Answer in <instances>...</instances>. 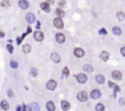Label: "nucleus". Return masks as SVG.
Instances as JSON below:
<instances>
[{
  "label": "nucleus",
  "instance_id": "f257e3e1",
  "mask_svg": "<svg viewBox=\"0 0 125 111\" xmlns=\"http://www.w3.org/2000/svg\"><path fill=\"white\" fill-rule=\"evenodd\" d=\"M76 80L79 81L80 84H85V83H87L88 78H87V75H86L85 73H80V74H77V75H76Z\"/></svg>",
  "mask_w": 125,
  "mask_h": 111
},
{
  "label": "nucleus",
  "instance_id": "f03ea898",
  "mask_svg": "<svg viewBox=\"0 0 125 111\" xmlns=\"http://www.w3.org/2000/svg\"><path fill=\"white\" fill-rule=\"evenodd\" d=\"M87 99H88V95H87L86 91L82 90V91H80V93L77 94V100H79V101H81V102H86Z\"/></svg>",
  "mask_w": 125,
  "mask_h": 111
},
{
  "label": "nucleus",
  "instance_id": "7ed1b4c3",
  "mask_svg": "<svg viewBox=\"0 0 125 111\" xmlns=\"http://www.w3.org/2000/svg\"><path fill=\"white\" fill-rule=\"evenodd\" d=\"M33 38L37 42H42L44 40V35H43L42 31H36V32H33Z\"/></svg>",
  "mask_w": 125,
  "mask_h": 111
},
{
  "label": "nucleus",
  "instance_id": "20e7f679",
  "mask_svg": "<svg viewBox=\"0 0 125 111\" xmlns=\"http://www.w3.org/2000/svg\"><path fill=\"white\" fill-rule=\"evenodd\" d=\"M53 25H54V27H56V28H63V27H64V22H63L61 19L55 17V19L53 20Z\"/></svg>",
  "mask_w": 125,
  "mask_h": 111
},
{
  "label": "nucleus",
  "instance_id": "39448f33",
  "mask_svg": "<svg viewBox=\"0 0 125 111\" xmlns=\"http://www.w3.org/2000/svg\"><path fill=\"white\" fill-rule=\"evenodd\" d=\"M47 89L48 90H54V89H56V81L54 79H50L49 81H47Z\"/></svg>",
  "mask_w": 125,
  "mask_h": 111
},
{
  "label": "nucleus",
  "instance_id": "423d86ee",
  "mask_svg": "<svg viewBox=\"0 0 125 111\" xmlns=\"http://www.w3.org/2000/svg\"><path fill=\"white\" fill-rule=\"evenodd\" d=\"M74 54H75L77 58H82V57L85 56V51H83L82 48L77 47V48H75V49H74Z\"/></svg>",
  "mask_w": 125,
  "mask_h": 111
},
{
  "label": "nucleus",
  "instance_id": "0eeeda50",
  "mask_svg": "<svg viewBox=\"0 0 125 111\" xmlns=\"http://www.w3.org/2000/svg\"><path fill=\"white\" fill-rule=\"evenodd\" d=\"M55 41H56L58 43H64V42H65V35L61 33V32L56 33V35H55Z\"/></svg>",
  "mask_w": 125,
  "mask_h": 111
},
{
  "label": "nucleus",
  "instance_id": "6e6552de",
  "mask_svg": "<svg viewBox=\"0 0 125 111\" xmlns=\"http://www.w3.org/2000/svg\"><path fill=\"white\" fill-rule=\"evenodd\" d=\"M91 98H92L93 100L101 98V90H99V89H93V90L91 91Z\"/></svg>",
  "mask_w": 125,
  "mask_h": 111
},
{
  "label": "nucleus",
  "instance_id": "1a4fd4ad",
  "mask_svg": "<svg viewBox=\"0 0 125 111\" xmlns=\"http://www.w3.org/2000/svg\"><path fill=\"white\" fill-rule=\"evenodd\" d=\"M19 6L21 7V9H23V10H27L29 7V3L27 1V0H20V1H19Z\"/></svg>",
  "mask_w": 125,
  "mask_h": 111
},
{
  "label": "nucleus",
  "instance_id": "9d476101",
  "mask_svg": "<svg viewBox=\"0 0 125 111\" xmlns=\"http://www.w3.org/2000/svg\"><path fill=\"white\" fill-rule=\"evenodd\" d=\"M112 78L119 81V80H121L123 75H121V73H120L119 70H114V72H112Z\"/></svg>",
  "mask_w": 125,
  "mask_h": 111
},
{
  "label": "nucleus",
  "instance_id": "9b49d317",
  "mask_svg": "<svg viewBox=\"0 0 125 111\" xmlns=\"http://www.w3.org/2000/svg\"><path fill=\"white\" fill-rule=\"evenodd\" d=\"M50 58H51V61H53L54 63H60V61H61V58H60V56H59L58 53H51L50 54Z\"/></svg>",
  "mask_w": 125,
  "mask_h": 111
},
{
  "label": "nucleus",
  "instance_id": "f8f14e48",
  "mask_svg": "<svg viewBox=\"0 0 125 111\" xmlns=\"http://www.w3.org/2000/svg\"><path fill=\"white\" fill-rule=\"evenodd\" d=\"M99 58L102 59L103 62H107L108 59H109V53H108L107 51H102V52H101V54H99Z\"/></svg>",
  "mask_w": 125,
  "mask_h": 111
},
{
  "label": "nucleus",
  "instance_id": "ddd939ff",
  "mask_svg": "<svg viewBox=\"0 0 125 111\" xmlns=\"http://www.w3.org/2000/svg\"><path fill=\"white\" fill-rule=\"evenodd\" d=\"M94 80L97 81L98 84H103L106 81V78H104V75H102V74H97V75L94 77Z\"/></svg>",
  "mask_w": 125,
  "mask_h": 111
},
{
  "label": "nucleus",
  "instance_id": "4468645a",
  "mask_svg": "<svg viewBox=\"0 0 125 111\" xmlns=\"http://www.w3.org/2000/svg\"><path fill=\"white\" fill-rule=\"evenodd\" d=\"M26 21L28 24H33V22H36V16L33 14H27L26 15Z\"/></svg>",
  "mask_w": 125,
  "mask_h": 111
},
{
  "label": "nucleus",
  "instance_id": "2eb2a0df",
  "mask_svg": "<svg viewBox=\"0 0 125 111\" xmlns=\"http://www.w3.org/2000/svg\"><path fill=\"white\" fill-rule=\"evenodd\" d=\"M46 107H47V111H55V104L53 101H48L46 104Z\"/></svg>",
  "mask_w": 125,
  "mask_h": 111
},
{
  "label": "nucleus",
  "instance_id": "dca6fc26",
  "mask_svg": "<svg viewBox=\"0 0 125 111\" xmlns=\"http://www.w3.org/2000/svg\"><path fill=\"white\" fill-rule=\"evenodd\" d=\"M41 9L44 11V12H49L50 11V5L48 3H42L41 4Z\"/></svg>",
  "mask_w": 125,
  "mask_h": 111
},
{
  "label": "nucleus",
  "instance_id": "f3484780",
  "mask_svg": "<svg viewBox=\"0 0 125 111\" xmlns=\"http://www.w3.org/2000/svg\"><path fill=\"white\" fill-rule=\"evenodd\" d=\"M0 106H1V109L4 111H7V110L10 109V105H9V102H7L6 100H3L1 102H0Z\"/></svg>",
  "mask_w": 125,
  "mask_h": 111
},
{
  "label": "nucleus",
  "instance_id": "a211bd4d",
  "mask_svg": "<svg viewBox=\"0 0 125 111\" xmlns=\"http://www.w3.org/2000/svg\"><path fill=\"white\" fill-rule=\"evenodd\" d=\"M55 14H56V17H59V19H63L65 16V12H64L63 9H56L55 10Z\"/></svg>",
  "mask_w": 125,
  "mask_h": 111
},
{
  "label": "nucleus",
  "instance_id": "6ab92c4d",
  "mask_svg": "<svg viewBox=\"0 0 125 111\" xmlns=\"http://www.w3.org/2000/svg\"><path fill=\"white\" fill-rule=\"evenodd\" d=\"M61 109H63L64 111H68V110L70 109V104H69L68 101L63 100V101H61Z\"/></svg>",
  "mask_w": 125,
  "mask_h": 111
},
{
  "label": "nucleus",
  "instance_id": "aec40b11",
  "mask_svg": "<svg viewBox=\"0 0 125 111\" xmlns=\"http://www.w3.org/2000/svg\"><path fill=\"white\" fill-rule=\"evenodd\" d=\"M83 70L87 72V73H91V72H93V67L91 64H85L83 65Z\"/></svg>",
  "mask_w": 125,
  "mask_h": 111
},
{
  "label": "nucleus",
  "instance_id": "412c9836",
  "mask_svg": "<svg viewBox=\"0 0 125 111\" xmlns=\"http://www.w3.org/2000/svg\"><path fill=\"white\" fill-rule=\"evenodd\" d=\"M39 110H41V107H39V105H38V104L33 102L32 105H31V111H39Z\"/></svg>",
  "mask_w": 125,
  "mask_h": 111
},
{
  "label": "nucleus",
  "instance_id": "4be33fe9",
  "mask_svg": "<svg viewBox=\"0 0 125 111\" xmlns=\"http://www.w3.org/2000/svg\"><path fill=\"white\" fill-rule=\"evenodd\" d=\"M22 51H23L25 53H29V52H31V46H29V44H23Z\"/></svg>",
  "mask_w": 125,
  "mask_h": 111
},
{
  "label": "nucleus",
  "instance_id": "5701e85b",
  "mask_svg": "<svg viewBox=\"0 0 125 111\" xmlns=\"http://www.w3.org/2000/svg\"><path fill=\"white\" fill-rule=\"evenodd\" d=\"M113 33L116 35V36H120V35H121V30H120V27H113Z\"/></svg>",
  "mask_w": 125,
  "mask_h": 111
},
{
  "label": "nucleus",
  "instance_id": "b1692460",
  "mask_svg": "<svg viewBox=\"0 0 125 111\" xmlns=\"http://www.w3.org/2000/svg\"><path fill=\"white\" fill-rule=\"evenodd\" d=\"M104 105H103V104H97V105H96V111H104Z\"/></svg>",
  "mask_w": 125,
  "mask_h": 111
},
{
  "label": "nucleus",
  "instance_id": "393cba45",
  "mask_svg": "<svg viewBox=\"0 0 125 111\" xmlns=\"http://www.w3.org/2000/svg\"><path fill=\"white\" fill-rule=\"evenodd\" d=\"M124 19H125V16H124V14L120 11V12H118V20L119 21H124Z\"/></svg>",
  "mask_w": 125,
  "mask_h": 111
},
{
  "label": "nucleus",
  "instance_id": "a878e982",
  "mask_svg": "<svg viewBox=\"0 0 125 111\" xmlns=\"http://www.w3.org/2000/svg\"><path fill=\"white\" fill-rule=\"evenodd\" d=\"M1 5L4 6V7H9L10 6V1H9V0H3V1H1Z\"/></svg>",
  "mask_w": 125,
  "mask_h": 111
},
{
  "label": "nucleus",
  "instance_id": "bb28decb",
  "mask_svg": "<svg viewBox=\"0 0 125 111\" xmlns=\"http://www.w3.org/2000/svg\"><path fill=\"white\" fill-rule=\"evenodd\" d=\"M10 65H11V68H17V67H19V63H17L16 61H11V62H10Z\"/></svg>",
  "mask_w": 125,
  "mask_h": 111
},
{
  "label": "nucleus",
  "instance_id": "cd10ccee",
  "mask_svg": "<svg viewBox=\"0 0 125 111\" xmlns=\"http://www.w3.org/2000/svg\"><path fill=\"white\" fill-rule=\"evenodd\" d=\"M37 74H38L37 69H36V68H32V69H31V75H32V77H37Z\"/></svg>",
  "mask_w": 125,
  "mask_h": 111
},
{
  "label": "nucleus",
  "instance_id": "c85d7f7f",
  "mask_svg": "<svg viewBox=\"0 0 125 111\" xmlns=\"http://www.w3.org/2000/svg\"><path fill=\"white\" fill-rule=\"evenodd\" d=\"M6 48H7V51H9V53H14V48H12V46H11L10 43L6 46Z\"/></svg>",
  "mask_w": 125,
  "mask_h": 111
},
{
  "label": "nucleus",
  "instance_id": "c756f323",
  "mask_svg": "<svg viewBox=\"0 0 125 111\" xmlns=\"http://www.w3.org/2000/svg\"><path fill=\"white\" fill-rule=\"evenodd\" d=\"M63 74H64V75H69V74H70V72H69V68H66V67H65V68L63 69Z\"/></svg>",
  "mask_w": 125,
  "mask_h": 111
},
{
  "label": "nucleus",
  "instance_id": "7c9ffc66",
  "mask_svg": "<svg viewBox=\"0 0 125 111\" xmlns=\"http://www.w3.org/2000/svg\"><path fill=\"white\" fill-rule=\"evenodd\" d=\"M99 33L101 35H107V30H104V28H102L101 31H99Z\"/></svg>",
  "mask_w": 125,
  "mask_h": 111
},
{
  "label": "nucleus",
  "instance_id": "2f4dec72",
  "mask_svg": "<svg viewBox=\"0 0 125 111\" xmlns=\"http://www.w3.org/2000/svg\"><path fill=\"white\" fill-rule=\"evenodd\" d=\"M120 53H121V56H125V47L120 48Z\"/></svg>",
  "mask_w": 125,
  "mask_h": 111
},
{
  "label": "nucleus",
  "instance_id": "473e14b6",
  "mask_svg": "<svg viewBox=\"0 0 125 111\" xmlns=\"http://www.w3.org/2000/svg\"><path fill=\"white\" fill-rule=\"evenodd\" d=\"M113 86H114V90L115 91H120V88L118 86V85H113Z\"/></svg>",
  "mask_w": 125,
  "mask_h": 111
},
{
  "label": "nucleus",
  "instance_id": "72a5a7b5",
  "mask_svg": "<svg viewBox=\"0 0 125 111\" xmlns=\"http://www.w3.org/2000/svg\"><path fill=\"white\" fill-rule=\"evenodd\" d=\"M59 5H60V6H65V1H64V0H61V1H59Z\"/></svg>",
  "mask_w": 125,
  "mask_h": 111
},
{
  "label": "nucleus",
  "instance_id": "f704fd0d",
  "mask_svg": "<svg viewBox=\"0 0 125 111\" xmlns=\"http://www.w3.org/2000/svg\"><path fill=\"white\" fill-rule=\"evenodd\" d=\"M3 37H4V32L0 31V38H3Z\"/></svg>",
  "mask_w": 125,
  "mask_h": 111
},
{
  "label": "nucleus",
  "instance_id": "c9c22d12",
  "mask_svg": "<svg viewBox=\"0 0 125 111\" xmlns=\"http://www.w3.org/2000/svg\"><path fill=\"white\" fill-rule=\"evenodd\" d=\"M53 3H54L53 0H48V4H49V5H50V4H53Z\"/></svg>",
  "mask_w": 125,
  "mask_h": 111
},
{
  "label": "nucleus",
  "instance_id": "e433bc0d",
  "mask_svg": "<svg viewBox=\"0 0 125 111\" xmlns=\"http://www.w3.org/2000/svg\"><path fill=\"white\" fill-rule=\"evenodd\" d=\"M119 101H120V105H123V104H124V99H120Z\"/></svg>",
  "mask_w": 125,
  "mask_h": 111
},
{
  "label": "nucleus",
  "instance_id": "4c0bfd02",
  "mask_svg": "<svg viewBox=\"0 0 125 111\" xmlns=\"http://www.w3.org/2000/svg\"><path fill=\"white\" fill-rule=\"evenodd\" d=\"M21 110H22V107H20V106H19V107H16V111H21Z\"/></svg>",
  "mask_w": 125,
  "mask_h": 111
}]
</instances>
